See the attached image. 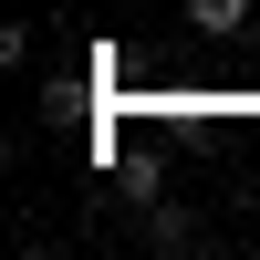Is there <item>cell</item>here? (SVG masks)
Masks as SVG:
<instances>
[{
  "label": "cell",
  "instance_id": "cell-1",
  "mask_svg": "<svg viewBox=\"0 0 260 260\" xmlns=\"http://www.w3.org/2000/svg\"><path fill=\"white\" fill-rule=\"evenodd\" d=\"M146 250H167V260H177V250H208V219L177 208V198H146Z\"/></svg>",
  "mask_w": 260,
  "mask_h": 260
},
{
  "label": "cell",
  "instance_id": "cell-2",
  "mask_svg": "<svg viewBox=\"0 0 260 260\" xmlns=\"http://www.w3.org/2000/svg\"><path fill=\"white\" fill-rule=\"evenodd\" d=\"M187 21H198V31H240L250 0H187Z\"/></svg>",
  "mask_w": 260,
  "mask_h": 260
}]
</instances>
